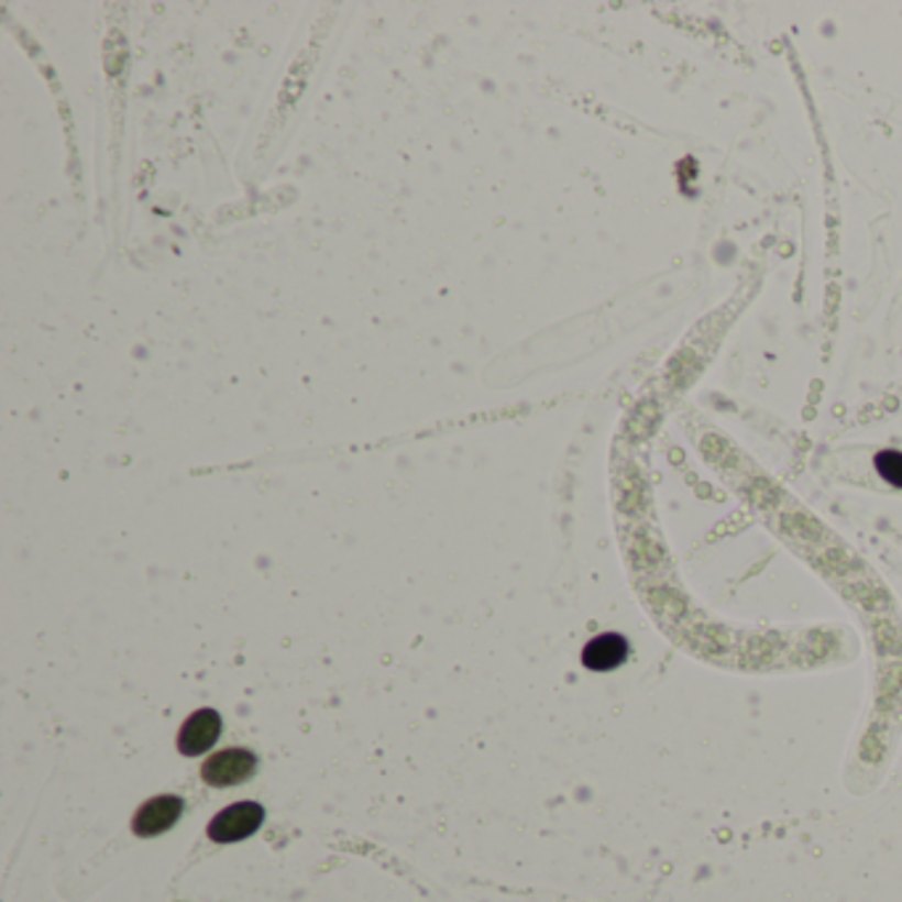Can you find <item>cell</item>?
Returning <instances> with one entry per match:
<instances>
[{"label": "cell", "mask_w": 902, "mask_h": 902, "mask_svg": "<svg viewBox=\"0 0 902 902\" xmlns=\"http://www.w3.org/2000/svg\"><path fill=\"white\" fill-rule=\"evenodd\" d=\"M265 810L257 802H237V805L220 810L212 821H209L207 834L209 839L218 845H231V842H241L252 836L263 826Z\"/></svg>", "instance_id": "cell-1"}, {"label": "cell", "mask_w": 902, "mask_h": 902, "mask_svg": "<svg viewBox=\"0 0 902 902\" xmlns=\"http://www.w3.org/2000/svg\"><path fill=\"white\" fill-rule=\"evenodd\" d=\"M257 770V757L250 749H222L215 751L209 760L201 765V781L215 789L239 787L250 781Z\"/></svg>", "instance_id": "cell-2"}, {"label": "cell", "mask_w": 902, "mask_h": 902, "mask_svg": "<svg viewBox=\"0 0 902 902\" xmlns=\"http://www.w3.org/2000/svg\"><path fill=\"white\" fill-rule=\"evenodd\" d=\"M183 815V800L175 794H162L154 800L143 802L133 815V834L135 836H160L169 832Z\"/></svg>", "instance_id": "cell-3"}, {"label": "cell", "mask_w": 902, "mask_h": 902, "mask_svg": "<svg viewBox=\"0 0 902 902\" xmlns=\"http://www.w3.org/2000/svg\"><path fill=\"white\" fill-rule=\"evenodd\" d=\"M220 730H222V717L218 715V712L215 710L194 712V715L180 725V734H178L180 755H186V757L205 755L209 747H215V741L220 738Z\"/></svg>", "instance_id": "cell-4"}, {"label": "cell", "mask_w": 902, "mask_h": 902, "mask_svg": "<svg viewBox=\"0 0 902 902\" xmlns=\"http://www.w3.org/2000/svg\"><path fill=\"white\" fill-rule=\"evenodd\" d=\"M627 659V640L617 632H604L583 649V664L593 672H609Z\"/></svg>", "instance_id": "cell-5"}, {"label": "cell", "mask_w": 902, "mask_h": 902, "mask_svg": "<svg viewBox=\"0 0 902 902\" xmlns=\"http://www.w3.org/2000/svg\"><path fill=\"white\" fill-rule=\"evenodd\" d=\"M876 469H879V474L884 476L889 485L902 490V453H898V450H881L876 455Z\"/></svg>", "instance_id": "cell-6"}]
</instances>
